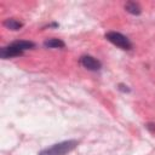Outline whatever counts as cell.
Returning a JSON list of instances; mask_svg holds the SVG:
<instances>
[{
    "instance_id": "cell-5",
    "label": "cell",
    "mask_w": 155,
    "mask_h": 155,
    "mask_svg": "<svg viewBox=\"0 0 155 155\" xmlns=\"http://www.w3.org/2000/svg\"><path fill=\"white\" fill-rule=\"evenodd\" d=\"M44 46L46 48H63L65 46V44L61 39L51 38V39H47V40L44 41Z\"/></svg>"
},
{
    "instance_id": "cell-8",
    "label": "cell",
    "mask_w": 155,
    "mask_h": 155,
    "mask_svg": "<svg viewBox=\"0 0 155 155\" xmlns=\"http://www.w3.org/2000/svg\"><path fill=\"white\" fill-rule=\"evenodd\" d=\"M16 42V45L24 52V51H27V50H30V48H34L35 47V44L33 42V41H28V40H17V41H15Z\"/></svg>"
},
{
    "instance_id": "cell-3",
    "label": "cell",
    "mask_w": 155,
    "mask_h": 155,
    "mask_svg": "<svg viewBox=\"0 0 155 155\" xmlns=\"http://www.w3.org/2000/svg\"><path fill=\"white\" fill-rule=\"evenodd\" d=\"M23 54V51L16 45V42H11L10 45L7 46H4L1 50H0V57L2 59H6V58H11V57H17V56H22Z\"/></svg>"
},
{
    "instance_id": "cell-7",
    "label": "cell",
    "mask_w": 155,
    "mask_h": 155,
    "mask_svg": "<svg viewBox=\"0 0 155 155\" xmlns=\"http://www.w3.org/2000/svg\"><path fill=\"white\" fill-rule=\"evenodd\" d=\"M4 25L7 29H11V30H19L23 27V23L15 19V18H7V19L4 21Z\"/></svg>"
},
{
    "instance_id": "cell-9",
    "label": "cell",
    "mask_w": 155,
    "mask_h": 155,
    "mask_svg": "<svg viewBox=\"0 0 155 155\" xmlns=\"http://www.w3.org/2000/svg\"><path fill=\"white\" fill-rule=\"evenodd\" d=\"M117 86H119V90L120 91H122V92H130V88L127 86H125L124 84H119Z\"/></svg>"
},
{
    "instance_id": "cell-2",
    "label": "cell",
    "mask_w": 155,
    "mask_h": 155,
    "mask_svg": "<svg viewBox=\"0 0 155 155\" xmlns=\"http://www.w3.org/2000/svg\"><path fill=\"white\" fill-rule=\"evenodd\" d=\"M104 36L109 42L120 47L121 50H131L132 48V44H131L130 39L119 31H108V33H105Z\"/></svg>"
},
{
    "instance_id": "cell-4",
    "label": "cell",
    "mask_w": 155,
    "mask_h": 155,
    "mask_svg": "<svg viewBox=\"0 0 155 155\" xmlns=\"http://www.w3.org/2000/svg\"><path fill=\"white\" fill-rule=\"evenodd\" d=\"M80 63H81V65L84 68H86L88 70H92V71H97V70H99L102 68V63L97 58H94V57H92L90 54L81 56L80 57Z\"/></svg>"
},
{
    "instance_id": "cell-6",
    "label": "cell",
    "mask_w": 155,
    "mask_h": 155,
    "mask_svg": "<svg viewBox=\"0 0 155 155\" xmlns=\"http://www.w3.org/2000/svg\"><path fill=\"white\" fill-rule=\"evenodd\" d=\"M125 10H126L128 13L134 15V16H138V15L142 13V7H140L139 4L136 2V1H127V2L125 4Z\"/></svg>"
},
{
    "instance_id": "cell-1",
    "label": "cell",
    "mask_w": 155,
    "mask_h": 155,
    "mask_svg": "<svg viewBox=\"0 0 155 155\" xmlns=\"http://www.w3.org/2000/svg\"><path fill=\"white\" fill-rule=\"evenodd\" d=\"M79 142L75 139H69V140H64L57 144H53L44 150H41L39 153V155H65L68 153H70L73 149H75L78 147Z\"/></svg>"
}]
</instances>
